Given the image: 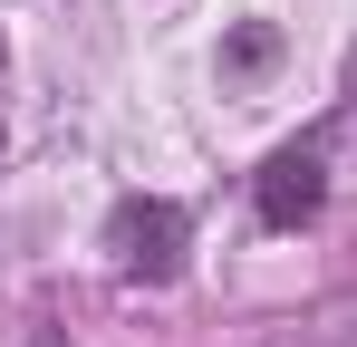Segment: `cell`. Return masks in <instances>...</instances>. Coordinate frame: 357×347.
Segmentation results:
<instances>
[{
    "label": "cell",
    "instance_id": "1",
    "mask_svg": "<svg viewBox=\"0 0 357 347\" xmlns=\"http://www.w3.org/2000/svg\"><path fill=\"white\" fill-rule=\"evenodd\" d=\"M183 203H165V193H126L116 213H107V261H116L126 280H174L183 270Z\"/></svg>",
    "mask_w": 357,
    "mask_h": 347
},
{
    "label": "cell",
    "instance_id": "2",
    "mask_svg": "<svg viewBox=\"0 0 357 347\" xmlns=\"http://www.w3.org/2000/svg\"><path fill=\"white\" fill-rule=\"evenodd\" d=\"M251 203H261V222H271V231L319 222V203H328V145H319V135L280 145V155L261 164V183H251Z\"/></svg>",
    "mask_w": 357,
    "mask_h": 347
},
{
    "label": "cell",
    "instance_id": "3",
    "mask_svg": "<svg viewBox=\"0 0 357 347\" xmlns=\"http://www.w3.org/2000/svg\"><path fill=\"white\" fill-rule=\"evenodd\" d=\"M261 68H280V29L271 20H241L222 39V77H261Z\"/></svg>",
    "mask_w": 357,
    "mask_h": 347
},
{
    "label": "cell",
    "instance_id": "4",
    "mask_svg": "<svg viewBox=\"0 0 357 347\" xmlns=\"http://www.w3.org/2000/svg\"><path fill=\"white\" fill-rule=\"evenodd\" d=\"M0 155H10V135H0Z\"/></svg>",
    "mask_w": 357,
    "mask_h": 347
},
{
    "label": "cell",
    "instance_id": "5",
    "mask_svg": "<svg viewBox=\"0 0 357 347\" xmlns=\"http://www.w3.org/2000/svg\"><path fill=\"white\" fill-rule=\"evenodd\" d=\"M0 58H10V49H0Z\"/></svg>",
    "mask_w": 357,
    "mask_h": 347
}]
</instances>
